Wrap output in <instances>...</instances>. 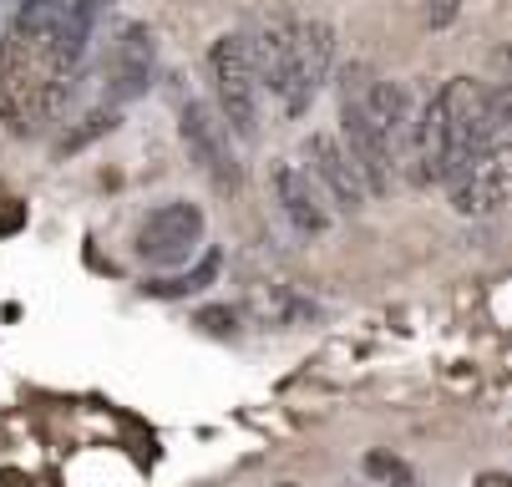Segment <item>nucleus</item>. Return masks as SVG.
Returning <instances> with one entry per match:
<instances>
[{"instance_id":"nucleus-6","label":"nucleus","mask_w":512,"mask_h":487,"mask_svg":"<svg viewBox=\"0 0 512 487\" xmlns=\"http://www.w3.org/2000/svg\"><path fill=\"white\" fill-rule=\"evenodd\" d=\"M178 132H183V143H188V153H193V163L218 183V188H239V158H234V148H229V127L218 122L203 102H183V112H178Z\"/></svg>"},{"instance_id":"nucleus-8","label":"nucleus","mask_w":512,"mask_h":487,"mask_svg":"<svg viewBox=\"0 0 512 487\" xmlns=\"http://www.w3.org/2000/svg\"><path fill=\"white\" fill-rule=\"evenodd\" d=\"M452 208L462 219H487L507 203V188H512V168H507V148H492L482 153L477 163H467L452 183Z\"/></svg>"},{"instance_id":"nucleus-11","label":"nucleus","mask_w":512,"mask_h":487,"mask_svg":"<svg viewBox=\"0 0 512 487\" xmlns=\"http://www.w3.org/2000/svg\"><path fill=\"white\" fill-rule=\"evenodd\" d=\"M295 66H300V87L315 102L320 87L330 82V66H335V26L330 21H300L295 26Z\"/></svg>"},{"instance_id":"nucleus-15","label":"nucleus","mask_w":512,"mask_h":487,"mask_svg":"<svg viewBox=\"0 0 512 487\" xmlns=\"http://www.w3.org/2000/svg\"><path fill=\"white\" fill-rule=\"evenodd\" d=\"M365 472H371L376 482H391V487H411V467L391 452H365Z\"/></svg>"},{"instance_id":"nucleus-1","label":"nucleus","mask_w":512,"mask_h":487,"mask_svg":"<svg viewBox=\"0 0 512 487\" xmlns=\"http://www.w3.org/2000/svg\"><path fill=\"white\" fill-rule=\"evenodd\" d=\"M208 77H213V97H218L224 127L239 137H254L259 132V77H254L249 36H239V31L218 36L208 51Z\"/></svg>"},{"instance_id":"nucleus-4","label":"nucleus","mask_w":512,"mask_h":487,"mask_svg":"<svg viewBox=\"0 0 512 487\" xmlns=\"http://www.w3.org/2000/svg\"><path fill=\"white\" fill-rule=\"evenodd\" d=\"M249 56H254V77H259V92L269 87L289 117H300L310 107L305 87H300V66H295V21H269L259 31V41H249Z\"/></svg>"},{"instance_id":"nucleus-14","label":"nucleus","mask_w":512,"mask_h":487,"mask_svg":"<svg viewBox=\"0 0 512 487\" xmlns=\"http://www.w3.org/2000/svg\"><path fill=\"white\" fill-rule=\"evenodd\" d=\"M112 127H117V107H97V112L82 117L77 132H66V137H61V148H56V153H77V148H87L92 137H102V132H112Z\"/></svg>"},{"instance_id":"nucleus-13","label":"nucleus","mask_w":512,"mask_h":487,"mask_svg":"<svg viewBox=\"0 0 512 487\" xmlns=\"http://www.w3.org/2000/svg\"><path fill=\"white\" fill-rule=\"evenodd\" d=\"M213 280H218V254H203L198 269H188V274H168V280H148L142 290H148L153 300H188V295L208 290Z\"/></svg>"},{"instance_id":"nucleus-9","label":"nucleus","mask_w":512,"mask_h":487,"mask_svg":"<svg viewBox=\"0 0 512 487\" xmlns=\"http://www.w3.org/2000/svg\"><path fill=\"white\" fill-rule=\"evenodd\" d=\"M269 183H274V198L284 208V219L295 224L305 239H320L330 229V203H325V193L315 188V178L300 163H274Z\"/></svg>"},{"instance_id":"nucleus-3","label":"nucleus","mask_w":512,"mask_h":487,"mask_svg":"<svg viewBox=\"0 0 512 487\" xmlns=\"http://www.w3.org/2000/svg\"><path fill=\"white\" fill-rule=\"evenodd\" d=\"M203 208L188 203V198H173V203H158L148 219L137 229V259L153 264V269H173V264H188V254L203 244Z\"/></svg>"},{"instance_id":"nucleus-2","label":"nucleus","mask_w":512,"mask_h":487,"mask_svg":"<svg viewBox=\"0 0 512 487\" xmlns=\"http://www.w3.org/2000/svg\"><path fill=\"white\" fill-rule=\"evenodd\" d=\"M340 132H345V143H340V148H345V158L355 163L365 193H371V198L391 193V178H396V148L381 137V127L365 117V107H360V82H350V77H345V87H340Z\"/></svg>"},{"instance_id":"nucleus-5","label":"nucleus","mask_w":512,"mask_h":487,"mask_svg":"<svg viewBox=\"0 0 512 487\" xmlns=\"http://www.w3.org/2000/svg\"><path fill=\"white\" fill-rule=\"evenodd\" d=\"M406 137H411V183L416 188L447 183V173H452V102H447V87L436 97H426V107L416 112Z\"/></svg>"},{"instance_id":"nucleus-19","label":"nucleus","mask_w":512,"mask_h":487,"mask_svg":"<svg viewBox=\"0 0 512 487\" xmlns=\"http://www.w3.org/2000/svg\"><path fill=\"white\" fill-rule=\"evenodd\" d=\"M472 487H512V477H507V472H482Z\"/></svg>"},{"instance_id":"nucleus-16","label":"nucleus","mask_w":512,"mask_h":487,"mask_svg":"<svg viewBox=\"0 0 512 487\" xmlns=\"http://www.w3.org/2000/svg\"><path fill=\"white\" fill-rule=\"evenodd\" d=\"M198 325H203L208 335H234V330H239V310H229V305H208V310H198Z\"/></svg>"},{"instance_id":"nucleus-18","label":"nucleus","mask_w":512,"mask_h":487,"mask_svg":"<svg viewBox=\"0 0 512 487\" xmlns=\"http://www.w3.org/2000/svg\"><path fill=\"white\" fill-rule=\"evenodd\" d=\"M26 224V208H0V234H11Z\"/></svg>"},{"instance_id":"nucleus-7","label":"nucleus","mask_w":512,"mask_h":487,"mask_svg":"<svg viewBox=\"0 0 512 487\" xmlns=\"http://www.w3.org/2000/svg\"><path fill=\"white\" fill-rule=\"evenodd\" d=\"M305 163H310L305 173L315 178V188L325 193V203H335L340 214H360L371 193H365L355 163L345 158L340 137H330V132H310V137H305Z\"/></svg>"},{"instance_id":"nucleus-17","label":"nucleus","mask_w":512,"mask_h":487,"mask_svg":"<svg viewBox=\"0 0 512 487\" xmlns=\"http://www.w3.org/2000/svg\"><path fill=\"white\" fill-rule=\"evenodd\" d=\"M457 16V0H426V21L431 26H447Z\"/></svg>"},{"instance_id":"nucleus-12","label":"nucleus","mask_w":512,"mask_h":487,"mask_svg":"<svg viewBox=\"0 0 512 487\" xmlns=\"http://www.w3.org/2000/svg\"><path fill=\"white\" fill-rule=\"evenodd\" d=\"M360 107L381 127V137L391 148H401V137L411 127V102H406V87L391 82V77H376V82H360Z\"/></svg>"},{"instance_id":"nucleus-10","label":"nucleus","mask_w":512,"mask_h":487,"mask_svg":"<svg viewBox=\"0 0 512 487\" xmlns=\"http://www.w3.org/2000/svg\"><path fill=\"white\" fill-rule=\"evenodd\" d=\"M153 77V31L148 26H127L112 46V102L137 97Z\"/></svg>"}]
</instances>
